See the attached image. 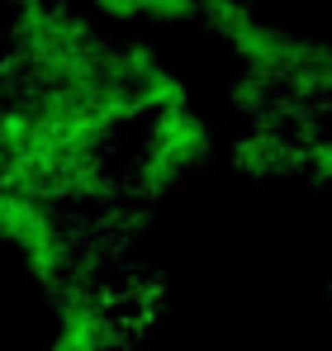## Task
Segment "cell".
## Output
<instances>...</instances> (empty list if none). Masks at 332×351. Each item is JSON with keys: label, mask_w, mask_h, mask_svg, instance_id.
<instances>
[{"label": "cell", "mask_w": 332, "mask_h": 351, "mask_svg": "<svg viewBox=\"0 0 332 351\" xmlns=\"http://www.w3.org/2000/svg\"><path fill=\"white\" fill-rule=\"evenodd\" d=\"M128 133H133V147H123V162H119V195H128L133 204L171 199L219 157V133L204 110L190 105V95L157 105Z\"/></svg>", "instance_id": "1"}, {"label": "cell", "mask_w": 332, "mask_h": 351, "mask_svg": "<svg viewBox=\"0 0 332 351\" xmlns=\"http://www.w3.org/2000/svg\"><path fill=\"white\" fill-rule=\"evenodd\" d=\"M204 0H86V14L119 34H162L195 29Z\"/></svg>", "instance_id": "2"}, {"label": "cell", "mask_w": 332, "mask_h": 351, "mask_svg": "<svg viewBox=\"0 0 332 351\" xmlns=\"http://www.w3.org/2000/svg\"><path fill=\"white\" fill-rule=\"evenodd\" d=\"M0 5H10V0H0Z\"/></svg>", "instance_id": "3"}]
</instances>
